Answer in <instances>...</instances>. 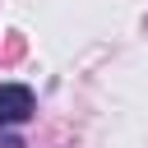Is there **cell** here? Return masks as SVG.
<instances>
[{
	"mask_svg": "<svg viewBox=\"0 0 148 148\" xmlns=\"http://www.w3.org/2000/svg\"><path fill=\"white\" fill-rule=\"evenodd\" d=\"M32 111H37L32 88H23V83H0V125H23Z\"/></svg>",
	"mask_w": 148,
	"mask_h": 148,
	"instance_id": "6da1fadb",
	"label": "cell"
},
{
	"mask_svg": "<svg viewBox=\"0 0 148 148\" xmlns=\"http://www.w3.org/2000/svg\"><path fill=\"white\" fill-rule=\"evenodd\" d=\"M0 148H23V143H18V134H9V130L0 125Z\"/></svg>",
	"mask_w": 148,
	"mask_h": 148,
	"instance_id": "7a4b0ae2",
	"label": "cell"
}]
</instances>
